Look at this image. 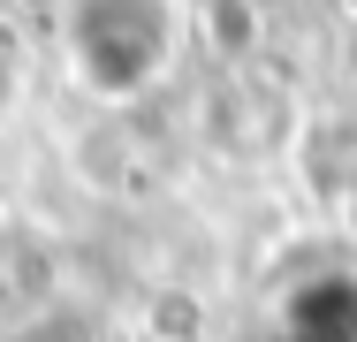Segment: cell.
Masks as SVG:
<instances>
[{
    "label": "cell",
    "mask_w": 357,
    "mask_h": 342,
    "mask_svg": "<svg viewBox=\"0 0 357 342\" xmlns=\"http://www.w3.org/2000/svg\"><path fill=\"white\" fill-rule=\"evenodd\" d=\"M183 46V0H69L61 8V54L91 99H137L152 91Z\"/></svg>",
    "instance_id": "6da1fadb"
},
{
    "label": "cell",
    "mask_w": 357,
    "mask_h": 342,
    "mask_svg": "<svg viewBox=\"0 0 357 342\" xmlns=\"http://www.w3.org/2000/svg\"><path fill=\"white\" fill-rule=\"evenodd\" d=\"M206 38H213L220 61H243L259 46V23H251V0H213L206 8Z\"/></svg>",
    "instance_id": "7a4b0ae2"
},
{
    "label": "cell",
    "mask_w": 357,
    "mask_h": 342,
    "mask_svg": "<svg viewBox=\"0 0 357 342\" xmlns=\"http://www.w3.org/2000/svg\"><path fill=\"white\" fill-rule=\"evenodd\" d=\"M8 107H15V61L0 54V114H8Z\"/></svg>",
    "instance_id": "3957f363"
},
{
    "label": "cell",
    "mask_w": 357,
    "mask_h": 342,
    "mask_svg": "<svg viewBox=\"0 0 357 342\" xmlns=\"http://www.w3.org/2000/svg\"><path fill=\"white\" fill-rule=\"evenodd\" d=\"M342 205H350V228H357V183H350V198H342Z\"/></svg>",
    "instance_id": "277c9868"
}]
</instances>
